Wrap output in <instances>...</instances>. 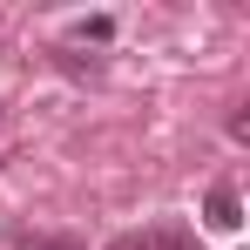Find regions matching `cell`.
Masks as SVG:
<instances>
[{"instance_id":"obj_1","label":"cell","mask_w":250,"mask_h":250,"mask_svg":"<svg viewBox=\"0 0 250 250\" xmlns=\"http://www.w3.org/2000/svg\"><path fill=\"white\" fill-rule=\"evenodd\" d=\"M203 223H209V230H237V223H244V203H237V189H230V183H216V189H209Z\"/></svg>"},{"instance_id":"obj_2","label":"cell","mask_w":250,"mask_h":250,"mask_svg":"<svg viewBox=\"0 0 250 250\" xmlns=\"http://www.w3.org/2000/svg\"><path fill=\"white\" fill-rule=\"evenodd\" d=\"M149 244H156V250H196V244H189V230H176V223H169V230H156Z\"/></svg>"},{"instance_id":"obj_3","label":"cell","mask_w":250,"mask_h":250,"mask_svg":"<svg viewBox=\"0 0 250 250\" xmlns=\"http://www.w3.org/2000/svg\"><path fill=\"white\" fill-rule=\"evenodd\" d=\"M108 250H156V244H149L142 230H122V237H115V244H108Z\"/></svg>"},{"instance_id":"obj_4","label":"cell","mask_w":250,"mask_h":250,"mask_svg":"<svg viewBox=\"0 0 250 250\" xmlns=\"http://www.w3.org/2000/svg\"><path fill=\"white\" fill-rule=\"evenodd\" d=\"M41 250H88V244H75V237H47Z\"/></svg>"}]
</instances>
